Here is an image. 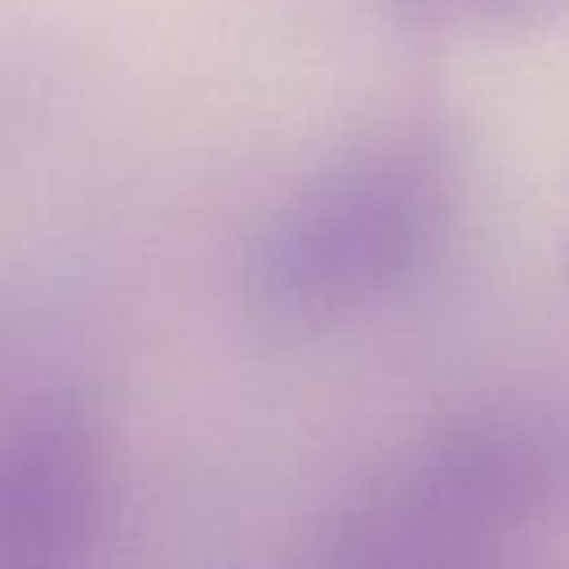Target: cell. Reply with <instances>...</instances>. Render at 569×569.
I'll return each instance as SVG.
<instances>
[{"label":"cell","instance_id":"6da1fadb","mask_svg":"<svg viewBox=\"0 0 569 569\" xmlns=\"http://www.w3.org/2000/svg\"><path fill=\"white\" fill-rule=\"evenodd\" d=\"M569 516V407H500L438 430L345 508L326 569L469 558L496 531Z\"/></svg>","mask_w":569,"mask_h":569},{"label":"cell","instance_id":"7a4b0ae2","mask_svg":"<svg viewBox=\"0 0 569 569\" xmlns=\"http://www.w3.org/2000/svg\"><path fill=\"white\" fill-rule=\"evenodd\" d=\"M442 221L438 167L415 148H380L322 171L256 232L244 299L276 330H318L399 287Z\"/></svg>","mask_w":569,"mask_h":569},{"label":"cell","instance_id":"3957f363","mask_svg":"<svg viewBox=\"0 0 569 569\" xmlns=\"http://www.w3.org/2000/svg\"><path fill=\"white\" fill-rule=\"evenodd\" d=\"M109 415L78 376L43 380L0 415V569H78L109 508Z\"/></svg>","mask_w":569,"mask_h":569},{"label":"cell","instance_id":"277c9868","mask_svg":"<svg viewBox=\"0 0 569 569\" xmlns=\"http://www.w3.org/2000/svg\"><path fill=\"white\" fill-rule=\"evenodd\" d=\"M36 338V315L20 302H0V415L8 411V391L16 380V365L28 357Z\"/></svg>","mask_w":569,"mask_h":569},{"label":"cell","instance_id":"5b68a950","mask_svg":"<svg viewBox=\"0 0 569 569\" xmlns=\"http://www.w3.org/2000/svg\"><path fill=\"white\" fill-rule=\"evenodd\" d=\"M569 0H469V12H480L485 20L503 28H535L555 16H562Z\"/></svg>","mask_w":569,"mask_h":569},{"label":"cell","instance_id":"8992f818","mask_svg":"<svg viewBox=\"0 0 569 569\" xmlns=\"http://www.w3.org/2000/svg\"><path fill=\"white\" fill-rule=\"evenodd\" d=\"M396 8L415 23H438V20H446V16L469 8V0H396Z\"/></svg>","mask_w":569,"mask_h":569},{"label":"cell","instance_id":"52a82bcc","mask_svg":"<svg viewBox=\"0 0 569 569\" xmlns=\"http://www.w3.org/2000/svg\"><path fill=\"white\" fill-rule=\"evenodd\" d=\"M399 569H496V566H480L477 558H442V562H419V566H399Z\"/></svg>","mask_w":569,"mask_h":569}]
</instances>
